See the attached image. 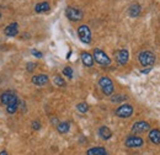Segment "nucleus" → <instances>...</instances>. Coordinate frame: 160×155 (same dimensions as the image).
Returning a JSON list of instances; mask_svg holds the SVG:
<instances>
[{"label":"nucleus","instance_id":"nucleus-1","mask_svg":"<svg viewBox=\"0 0 160 155\" xmlns=\"http://www.w3.org/2000/svg\"><path fill=\"white\" fill-rule=\"evenodd\" d=\"M99 86H100L101 91L103 92V95H106V96L113 95L115 85H113V81L108 77H101L99 80Z\"/></svg>","mask_w":160,"mask_h":155},{"label":"nucleus","instance_id":"nucleus-2","mask_svg":"<svg viewBox=\"0 0 160 155\" xmlns=\"http://www.w3.org/2000/svg\"><path fill=\"white\" fill-rule=\"evenodd\" d=\"M92 57H94V62H96L101 67H108L111 64V58L100 48H95L94 49Z\"/></svg>","mask_w":160,"mask_h":155},{"label":"nucleus","instance_id":"nucleus-3","mask_svg":"<svg viewBox=\"0 0 160 155\" xmlns=\"http://www.w3.org/2000/svg\"><path fill=\"white\" fill-rule=\"evenodd\" d=\"M138 60L143 67L152 68V65H154V63H155V56L150 51H142L138 54Z\"/></svg>","mask_w":160,"mask_h":155},{"label":"nucleus","instance_id":"nucleus-4","mask_svg":"<svg viewBox=\"0 0 160 155\" xmlns=\"http://www.w3.org/2000/svg\"><path fill=\"white\" fill-rule=\"evenodd\" d=\"M65 16L68 18V20L73 21V22H77V21H80L84 18V12L78 9V8H74V6H68L65 9Z\"/></svg>","mask_w":160,"mask_h":155},{"label":"nucleus","instance_id":"nucleus-5","mask_svg":"<svg viewBox=\"0 0 160 155\" xmlns=\"http://www.w3.org/2000/svg\"><path fill=\"white\" fill-rule=\"evenodd\" d=\"M78 36L82 43L85 44L91 43V31L88 25H81L78 27Z\"/></svg>","mask_w":160,"mask_h":155},{"label":"nucleus","instance_id":"nucleus-6","mask_svg":"<svg viewBox=\"0 0 160 155\" xmlns=\"http://www.w3.org/2000/svg\"><path fill=\"white\" fill-rule=\"evenodd\" d=\"M133 106L129 103H122L120 107L116 110V116L120 118H129L133 115Z\"/></svg>","mask_w":160,"mask_h":155},{"label":"nucleus","instance_id":"nucleus-7","mask_svg":"<svg viewBox=\"0 0 160 155\" xmlns=\"http://www.w3.org/2000/svg\"><path fill=\"white\" fill-rule=\"evenodd\" d=\"M132 133L134 134H140V133H145L148 131H150V124L145 121H137L133 123L132 128H131Z\"/></svg>","mask_w":160,"mask_h":155},{"label":"nucleus","instance_id":"nucleus-8","mask_svg":"<svg viewBox=\"0 0 160 155\" xmlns=\"http://www.w3.org/2000/svg\"><path fill=\"white\" fill-rule=\"evenodd\" d=\"M124 144L127 148H140L144 145V140L138 136H128L126 138Z\"/></svg>","mask_w":160,"mask_h":155},{"label":"nucleus","instance_id":"nucleus-9","mask_svg":"<svg viewBox=\"0 0 160 155\" xmlns=\"http://www.w3.org/2000/svg\"><path fill=\"white\" fill-rule=\"evenodd\" d=\"M15 101H19V98H18L16 94H15L14 91H10V90L2 92L1 96H0V102H1L2 105H5V106H8L9 103L15 102Z\"/></svg>","mask_w":160,"mask_h":155},{"label":"nucleus","instance_id":"nucleus-10","mask_svg":"<svg viewBox=\"0 0 160 155\" xmlns=\"http://www.w3.org/2000/svg\"><path fill=\"white\" fill-rule=\"evenodd\" d=\"M128 59H129V52L126 48H122L116 53V62L120 65H126L128 63Z\"/></svg>","mask_w":160,"mask_h":155},{"label":"nucleus","instance_id":"nucleus-11","mask_svg":"<svg viewBox=\"0 0 160 155\" xmlns=\"http://www.w3.org/2000/svg\"><path fill=\"white\" fill-rule=\"evenodd\" d=\"M32 84L36 85V86H44L49 82V78L46 74H37V75H33L31 79Z\"/></svg>","mask_w":160,"mask_h":155},{"label":"nucleus","instance_id":"nucleus-12","mask_svg":"<svg viewBox=\"0 0 160 155\" xmlns=\"http://www.w3.org/2000/svg\"><path fill=\"white\" fill-rule=\"evenodd\" d=\"M4 33H5L8 37H15V36L19 33V25H18L16 22L10 23L8 27H5Z\"/></svg>","mask_w":160,"mask_h":155},{"label":"nucleus","instance_id":"nucleus-13","mask_svg":"<svg viewBox=\"0 0 160 155\" xmlns=\"http://www.w3.org/2000/svg\"><path fill=\"white\" fill-rule=\"evenodd\" d=\"M149 140L155 144V145H159L160 144V129L158 128H154V129H150L149 131Z\"/></svg>","mask_w":160,"mask_h":155},{"label":"nucleus","instance_id":"nucleus-14","mask_svg":"<svg viewBox=\"0 0 160 155\" xmlns=\"http://www.w3.org/2000/svg\"><path fill=\"white\" fill-rule=\"evenodd\" d=\"M81 62H82V64H84L85 67L91 68V67L94 65V57H92V54H90L89 52H82V53H81Z\"/></svg>","mask_w":160,"mask_h":155},{"label":"nucleus","instance_id":"nucleus-15","mask_svg":"<svg viewBox=\"0 0 160 155\" xmlns=\"http://www.w3.org/2000/svg\"><path fill=\"white\" fill-rule=\"evenodd\" d=\"M98 133H99L101 139H103V140H108L112 137V131L107 126H101L99 131H98Z\"/></svg>","mask_w":160,"mask_h":155},{"label":"nucleus","instance_id":"nucleus-16","mask_svg":"<svg viewBox=\"0 0 160 155\" xmlns=\"http://www.w3.org/2000/svg\"><path fill=\"white\" fill-rule=\"evenodd\" d=\"M140 12H142V8H140L139 4H137V2H134V4H132L131 6H129V9H128V15L131 16V18H138L140 15Z\"/></svg>","mask_w":160,"mask_h":155},{"label":"nucleus","instance_id":"nucleus-17","mask_svg":"<svg viewBox=\"0 0 160 155\" xmlns=\"http://www.w3.org/2000/svg\"><path fill=\"white\" fill-rule=\"evenodd\" d=\"M86 155H108V153L103 147H94L86 152Z\"/></svg>","mask_w":160,"mask_h":155},{"label":"nucleus","instance_id":"nucleus-18","mask_svg":"<svg viewBox=\"0 0 160 155\" xmlns=\"http://www.w3.org/2000/svg\"><path fill=\"white\" fill-rule=\"evenodd\" d=\"M49 9H51V5H49V2H47V1L38 2V4H36V6H35V11L38 12V14L47 12V11H49Z\"/></svg>","mask_w":160,"mask_h":155},{"label":"nucleus","instance_id":"nucleus-19","mask_svg":"<svg viewBox=\"0 0 160 155\" xmlns=\"http://www.w3.org/2000/svg\"><path fill=\"white\" fill-rule=\"evenodd\" d=\"M57 131L60 134H65L70 131V123L69 122H59L57 124Z\"/></svg>","mask_w":160,"mask_h":155},{"label":"nucleus","instance_id":"nucleus-20","mask_svg":"<svg viewBox=\"0 0 160 155\" xmlns=\"http://www.w3.org/2000/svg\"><path fill=\"white\" fill-rule=\"evenodd\" d=\"M19 108V101H15V102H11L6 106V111L9 115H14Z\"/></svg>","mask_w":160,"mask_h":155},{"label":"nucleus","instance_id":"nucleus-21","mask_svg":"<svg viewBox=\"0 0 160 155\" xmlns=\"http://www.w3.org/2000/svg\"><path fill=\"white\" fill-rule=\"evenodd\" d=\"M54 84H56V86H59V88H65V85H67V82H65V80L63 79V78L60 77V75H56L54 77Z\"/></svg>","mask_w":160,"mask_h":155},{"label":"nucleus","instance_id":"nucleus-22","mask_svg":"<svg viewBox=\"0 0 160 155\" xmlns=\"http://www.w3.org/2000/svg\"><path fill=\"white\" fill-rule=\"evenodd\" d=\"M77 110L81 113H86L89 111V105L86 102H80V103L77 105Z\"/></svg>","mask_w":160,"mask_h":155},{"label":"nucleus","instance_id":"nucleus-23","mask_svg":"<svg viewBox=\"0 0 160 155\" xmlns=\"http://www.w3.org/2000/svg\"><path fill=\"white\" fill-rule=\"evenodd\" d=\"M127 98H128L127 95L118 94V95H113V96H111V101H112V102H122V101H126Z\"/></svg>","mask_w":160,"mask_h":155},{"label":"nucleus","instance_id":"nucleus-24","mask_svg":"<svg viewBox=\"0 0 160 155\" xmlns=\"http://www.w3.org/2000/svg\"><path fill=\"white\" fill-rule=\"evenodd\" d=\"M63 75H64V77H68L69 79H72V78H73V69H72L70 67H65V68L63 69Z\"/></svg>","mask_w":160,"mask_h":155},{"label":"nucleus","instance_id":"nucleus-25","mask_svg":"<svg viewBox=\"0 0 160 155\" xmlns=\"http://www.w3.org/2000/svg\"><path fill=\"white\" fill-rule=\"evenodd\" d=\"M36 67H37V65H36L35 63H31V62H30V63H27V67H26V69H27V72L32 73V72L36 69Z\"/></svg>","mask_w":160,"mask_h":155},{"label":"nucleus","instance_id":"nucleus-26","mask_svg":"<svg viewBox=\"0 0 160 155\" xmlns=\"http://www.w3.org/2000/svg\"><path fill=\"white\" fill-rule=\"evenodd\" d=\"M32 128H33L35 131L41 129V122L40 121H33V122H32Z\"/></svg>","mask_w":160,"mask_h":155},{"label":"nucleus","instance_id":"nucleus-27","mask_svg":"<svg viewBox=\"0 0 160 155\" xmlns=\"http://www.w3.org/2000/svg\"><path fill=\"white\" fill-rule=\"evenodd\" d=\"M31 53H32V56H35V57H37V58H42V57H43L42 52L37 51V49H32V51H31Z\"/></svg>","mask_w":160,"mask_h":155},{"label":"nucleus","instance_id":"nucleus-28","mask_svg":"<svg viewBox=\"0 0 160 155\" xmlns=\"http://www.w3.org/2000/svg\"><path fill=\"white\" fill-rule=\"evenodd\" d=\"M150 69H152V68H148V69H143V70H142V74H148V73L150 72Z\"/></svg>","mask_w":160,"mask_h":155},{"label":"nucleus","instance_id":"nucleus-29","mask_svg":"<svg viewBox=\"0 0 160 155\" xmlns=\"http://www.w3.org/2000/svg\"><path fill=\"white\" fill-rule=\"evenodd\" d=\"M0 155H8V153L5 150H2V152H0Z\"/></svg>","mask_w":160,"mask_h":155},{"label":"nucleus","instance_id":"nucleus-30","mask_svg":"<svg viewBox=\"0 0 160 155\" xmlns=\"http://www.w3.org/2000/svg\"><path fill=\"white\" fill-rule=\"evenodd\" d=\"M0 18H1V12H0Z\"/></svg>","mask_w":160,"mask_h":155}]
</instances>
